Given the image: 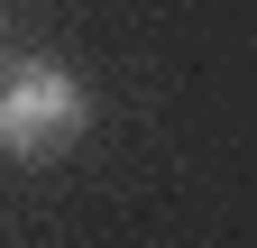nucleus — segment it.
Listing matches in <instances>:
<instances>
[{
	"instance_id": "obj_1",
	"label": "nucleus",
	"mask_w": 257,
	"mask_h": 248,
	"mask_svg": "<svg viewBox=\"0 0 257 248\" xmlns=\"http://www.w3.org/2000/svg\"><path fill=\"white\" fill-rule=\"evenodd\" d=\"M83 129H92V92L64 74L55 55H28V65L0 74V157H19V166H55Z\"/></svg>"
}]
</instances>
